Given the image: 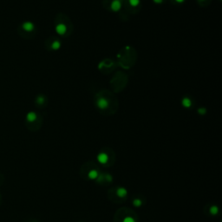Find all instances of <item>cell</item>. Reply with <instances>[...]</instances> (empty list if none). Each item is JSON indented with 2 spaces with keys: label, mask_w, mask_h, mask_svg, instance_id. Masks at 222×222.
<instances>
[{
  "label": "cell",
  "mask_w": 222,
  "mask_h": 222,
  "mask_svg": "<svg viewBox=\"0 0 222 222\" xmlns=\"http://www.w3.org/2000/svg\"><path fill=\"white\" fill-rule=\"evenodd\" d=\"M95 108L103 114H114L118 108V101L115 95L108 90L95 94L94 98Z\"/></svg>",
  "instance_id": "cell-1"
},
{
  "label": "cell",
  "mask_w": 222,
  "mask_h": 222,
  "mask_svg": "<svg viewBox=\"0 0 222 222\" xmlns=\"http://www.w3.org/2000/svg\"><path fill=\"white\" fill-rule=\"evenodd\" d=\"M55 31L58 38H68L73 30V25L69 16L59 13L55 17Z\"/></svg>",
  "instance_id": "cell-2"
},
{
  "label": "cell",
  "mask_w": 222,
  "mask_h": 222,
  "mask_svg": "<svg viewBox=\"0 0 222 222\" xmlns=\"http://www.w3.org/2000/svg\"><path fill=\"white\" fill-rule=\"evenodd\" d=\"M36 30H37L36 25L31 21H25L22 23L18 29V32L20 33V35L25 38H32L35 35Z\"/></svg>",
  "instance_id": "cell-3"
},
{
  "label": "cell",
  "mask_w": 222,
  "mask_h": 222,
  "mask_svg": "<svg viewBox=\"0 0 222 222\" xmlns=\"http://www.w3.org/2000/svg\"><path fill=\"white\" fill-rule=\"evenodd\" d=\"M125 0H103V6L108 12L118 13L123 9Z\"/></svg>",
  "instance_id": "cell-4"
},
{
  "label": "cell",
  "mask_w": 222,
  "mask_h": 222,
  "mask_svg": "<svg viewBox=\"0 0 222 222\" xmlns=\"http://www.w3.org/2000/svg\"><path fill=\"white\" fill-rule=\"evenodd\" d=\"M142 7L141 0H125L123 4V9L129 13L135 14L140 12Z\"/></svg>",
  "instance_id": "cell-5"
},
{
  "label": "cell",
  "mask_w": 222,
  "mask_h": 222,
  "mask_svg": "<svg viewBox=\"0 0 222 222\" xmlns=\"http://www.w3.org/2000/svg\"><path fill=\"white\" fill-rule=\"evenodd\" d=\"M62 45V40L58 37H51L45 41V47L51 51H58L61 50Z\"/></svg>",
  "instance_id": "cell-6"
},
{
  "label": "cell",
  "mask_w": 222,
  "mask_h": 222,
  "mask_svg": "<svg viewBox=\"0 0 222 222\" xmlns=\"http://www.w3.org/2000/svg\"><path fill=\"white\" fill-rule=\"evenodd\" d=\"M25 121H26L27 125L28 124H34V123H38V121L41 122L42 119L39 114L36 111H30L28 112L25 116Z\"/></svg>",
  "instance_id": "cell-7"
},
{
  "label": "cell",
  "mask_w": 222,
  "mask_h": 222,
  "mask_svg": "<svg viewBox=\"0 0 222 222\" xmlns=\"http://www.w3.org/2000/svg\"><path fill=\"white\" fill-rule=\"evenodd\" d=\"M48 103V99L45 95L38 94L35 98V104L38 108H44Z\"/></svg>",
  "instance_id": "cell-8"
},
{
  "label": "cell",
  "mask_w": 222,
  "mask_h": 222,
  "mask_svg": "<svg viewBox=\"0 0 222 222\" xmlns=\"http://www.w3.org/2000/svg\"><path fill=\"white\" fill-rule=\"evenodd\" d=\"M181 103L183 108L187 109H191L195 106V103L193 99L189 95H184L181 100Z\"/></svg>",
  "instance_id": "cell-9"
},
{
  "label": "cell",
  "mask_w": 222,
  "mask_h": 222,
  "mask_svg": "<svg viewBox=\"0 0 222 222\" xmlns=\"http://www.w3.org/2000/svg\"><path fill=\"white\" fill-rule=\"evenodd\" d=\"M96 159H97V161L100 163V164H106L108 160H109V157H108V155L105 152H101L97 155L96 156Z\"/></svg>",
  "instance_id": "cell-10"
},
{
  "label": "cell",
  "mask_w": 222,
  "mask_h": 222,
  "mask_svg": "<svg viewBox=\"0 0 222 222\" xmlns=\"http://www.w3.org/2000/svg\"><path fill=\"white\" fill-rule=\"evenodd\" d=\"M89 178L90 179V180H96V179H98V177H99V173H98V171L95 169H93L91 171H90V173H89Z\"/></svg>",
  "instance_id": "cell-11"
},
{
  "label": "cell",
  "mask_w": 222,
  "mask_h": 222,
  "mask_svg": "<svg viewBox=\"0 0 222 222\" xmlns=\"http://www.w3.org/2000/svg\"><path fill=\"white\" fill-rule=\"evenodd\" d=\"M128 195V190L125 187H119L117 189V195L121 198H123Z\"/></svg>",
  "instance_id": "cell-12"
},
{
  "label": "cell",
  "mask_w": 222,
  "mask_h": 222,
  "mask_svg": "<svg viewBox=\"0 0 222 222\" xmlns=\"http://www.w3.org/2000/svg\"><path fill=\"white\" fill-rule=\"evenodd\" d=\"M211 1L212 0H197V3L199 4L200 6L207 7V6H208L209 4H211Z\"/></svg>",
  "instance_id": "cell-13"
},
{
  "label": "cell",
  "mask_w": 222,
  "mask_h": 222,
  "mask_svg": "<svg viewBox=\"0 0 222 222\" xmlns=\"http://www.w3.org/2000/svg\"><path fill=\"white\" fill-rule=\"evenodd\" d=\"M133 205L135 207V208H141L142 206V200L139 198H135L134 200H133Z\"/></svg>",
  "instance_id": "cell-14"
},
{
  "label": "cell",
  "mask_w": 222,
  "mask_h": 222,
  "mask_svg": "<svg viewBox=\"0 0 222 222\" xmlns=\"http://www.w3.org/2000/svg\"><path fill=\"white\" fill-rule=\"evenodd\" d=\"M197 112L200 116H205L208 112V109L205 108V107H200L198 109H197Z\"/></svg>",
  "instance_id": "cell-15"
},
{
  "label": "cell",
  "mask_w": 222,
  "mask_h": 222,
  "mask_svg": "<svg viewBox=\"0 0 222 222\" xmlns=\"http://www.w3.org/2000/svg\"><path fill=\"white\" fill-rule=\"evenodd\" d=\"M210 213H212V215H217L219 213V208L217 206H212L210 208Z\"/></svg>",
  "instance_id": "cell-16"
},
{
  "label": "cell",
  "mask_w": 222,
  "mask_h": 222,
  "mask_svg": "<svg viewBox=\"0 0 222 222\" xmlns=\"http://www.w3.org/2000/svg\"><path fill=\"white\" fill-rule=\"evenodd\" d=\"M170 1H171L173 4H178V5H180V4H185L187 0H170Z\"/></svg>",
  "instance_id": "cell-17"
},
{
  "label": "cell",
  "mask_w": 222,
  "mask_h": 222,
  "mask_svg": "<svg viewBox=\"0 0 222 222\" xmlns=\"http://www.w3.org/2000/svg\"><path fill=\"white\" fill-rule=\"evenodd\" d=\"M122 222H136V221H135V220L133 217H131V216H127V217H125V218L123 219Z\"/></svg>",
  "instance_id": "cell-18"
},
{
  "label": "cell",
  "mask_w": 222,
  "mask_h": 222,
  "mask_svg": "<svg viewBox=\"0 0 222 222\" xmlns=\"http://www.w3.org/2000/svg\"><path fill=\"white\" fill-rule=\"evenodd\" d=\"M154 4H155L157 5H161V4H163L167 0H152Z\"/></svg>",
  "instance_id": "cell-19"
},
{
  "label": "cell",
  "mask_w": 222,
  "mask_h": 222,
  "mask_svg": "<svg viewBox=\"0 0 222 222\" xmlns=\"http://www.w3.org/2000/svg\"></svg>",
  "instance_id": "cell-20"
}]
</instances>
